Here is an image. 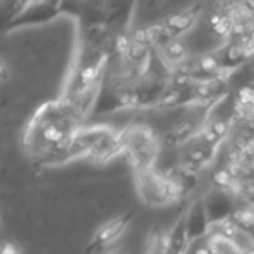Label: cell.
I'll use <instances>...</instances> for the list:
<instances>
[{
    "label": "cell",
    "instance_id": "obj_1",
    "mask_svg": "<svg viewBox=\"0 0 254 254\" xmlns=\"http://www.w3.org/2000/svg\"><path fill=\"white\" fill-rule=\"evenodd\" d=\"M83 118L64 100L43 103L22 131V147L37 165L55 167L71 161V144L83 127Z\"/></svg>",
    "mask_w": 254,
    "mask_h": 254
},
{
    "label": "cell",
    "instance_id": "obj_2",
    "mask_svg": "<svg viewBox=\"0 0 254 254\" xmlns=\"http://www.w3.org/2000/svg\"><path fill=\"white\" fill-rule=\"evenodd\" d=\"M122 155L119 131L107 125L82 127L71 144V161L86 158L95 164H106Z\"/></svg>",
    "mask_w": 254,
    "mask_h": 254
},
{
    "label": "cell",
    "instance_id": "obj_3",
    "mask_svg": "<svg viewBox=\"0 0 254 254\" xmlns=\"http://www.w3.org/2000/svg\"><path fill=\"white\" fill-rule=\"evenodd\" d=\"M122 155H125L132 170H150L155 168L159 152L161 138L146 124L132 122L119 131Z\"/></svg>",
    "mask_w": 254,
    "mask_h": 254
},
{
    "label": "cell",
    "instance_id": "obj_4",
    "mask_svg": "<svg viewBox=\"0 0 254 254\" xmlns=\"http://www.w3.org/2000/svg\"><path fill=\"white\" fill-rule=\"evenodd\" d=\"M134 183L138 193V198L147 207H165L170 205L188 193V190L168 177L165 173L158 171L156 168L150 170H132Z\"/></svg>",
    "mask_w": 254,
    "mask_h": 254
},
{
    "label": "cell",
    "instance_id": "obj_5",
    "mask_svg": "<svg viewBox=\"0 0 254 254\" xmlns=\"http://www.w3.org/2000/svg\"><path fill=\"white\" fill-rule=\"evenodd\" d=\"M63 13V1H24L18 15L1 28L3 31H13L24 27L42 25Z\"/></svg>",
    "mask_w": 254,
    "mask_h": 254
},
{
    "label": "cell",
    "instance_id": "obj_6",
    "mask_svg": "<svg viewBox=\"0 0 254 254\" xmlns=\"http://www.w3.org/2000/svg\"><path fill=\"white\" fill-rule=\"evenodd\" d=\"M132 219H134V211H125V213L107 220L106 223H103L92 235V238L86 247V254L98 253V252H103L104 249L113 247V244L128 229Z\"/></svg>",
    "mask_w": 254,
    "mask_h": 254
},
{
    "label": "cell",
    "instance_id": "obj_7",
    "mask_svg": "<svg viewBox=\"0 0 254 254\" xmlns=\"http://www.w3.org/2000/svg\"><path fill=\"white\" fill-rule=\"evenodd\" d=\"M202 10L204 6L201 3L188 4L185 7H180L179 10L168 13L159 25L162 27L167 37L180 39L183 34H186L189 30L195 27V24L199 21L202 15Z\"/></svg>",
    "mask_w": 254,
    "mask_h": 254
},
{
    "label": "cell",
    "instance_id": "obj_8",
    "mask_svg": "<svg viewBox=\"0 0 254 254\" xmlns=\"http://www.w3.org/2000/svg\"><path fill=\"white\" fill-rule=\"evenodd\" d=\"M219 146L208 141L201 132L188 141L185 146H182V165L199 171L201 168L210 165L217 153Z\"/></svg>",
    "mask_w": 254,
    "mask_h": 254
},
{
    "label": "cell",
    "instance_id": "obj_9",
    "mask_svg": "<svg viewBox=\"0 0 254 254\" xmlns=\"http://www.w3.org/2000/svg\"><path fill=\"white\" fill-rule=\"evenodd\" d=\"M183 216H185V225H186V232L190 246L201 241L202 238L210 237L211 220L207 211L205 198L195 199Z\"/></svg>",
    "mask_w": 254,
    "mask_h": 254
},
{
    "label": "cell",
    "instance_id": "obj_10",
    "mask_svg": "<svg viewBox=\"0 0 254 254\" xmlns=\"http://www.w3.org/2000/svg\"><path fill=\"white\" fill-rule=\"evenodd\" d=\"M168 243L173 254H188L190 250V243L188 238L186 232V225H185V216H182L174 226L168 231Z\"/></svg>",
    "mask_w": 254,
    "mask_h": 254
},
{
    "label": "cell",
    "instance_id": "obj_11",
    "mask_svg": "<svg viewBox=\"0 0 254 254\" xmlns=\"http://www.w3.org/2000/svg\"><path fill=\"white\" fill-rule=\"evenodd\" d=\"M205 204H207V211H208L211 225H214V223L219 225V223L226 220L231 202H229V199H228V196L225 193L217 192L211 198H205Z\"/></svg>",
    "mask_w": 254,
    "mask_h": 254
},
{
    "label": "cell",
    "instance_id": "obj_12",
    "mask_svg": "<svg viewBox=\"0 0 254 254\" xmlns=\"http://www.w3.org/2000/svg\"><path fill=\"white\" fill-rule=\"evenodd\" d=\"M146 254H173L168 243V231L153 228L146 240Z\"/></svg>",
    "mask_w": 254,
    "mask_h": 254
},
{
    "label": "cell",
    "instance_id": "obj_13",
    "mask_svg": "<svg viewBox=\"0 0 254 254\" xmlns=\"http://www.w3.org/2000/svg\"><path fill=\"white\" fill-rule=\"evenodd\" d=\"M207 247L211 254H244L229 237L219 232L208 237Z\"/></svg>",
    "mask_w": 254,
    "mask_h": 254
},
{
    "label": "cell",
    "instance_id": "obj_14",
    "mask_svg": "<svg viewBox=\"0 0 254 254\" xmlns=\"http://www.w3.org/2000/svg\"><path fill=\"white\" fill-rule=\"evenodd\" d=\"M0 254H22V253H21V247H19L15 241H12V240H6V241H3V244H1Z\"/></svg>",
    "mask_w": 254,
    "mask_h": 254
},
{
    "label": "cell",
    "instance_id": "obj_15",
    "mask_svg": "<svg viewBox=\"0 0 254 254\" xmlns=\"http://www.w3.org/2000/svg\"><path fill=\"white\" fill-rule=\"evenodd\" d=\"M9 77H10V74H9V65H7V63H6V60L1 58V60H0V79H1V82H3V85L7 83Z\"/></svg>",
    "mask_w": 254,
    "mask_h": 254
},
{
    "label": "cell",
    "instance_id": "obj_16",
    "mask_svg": "<svg viewBox=\"0 0 254 254\" xmlns=\"http://www.w3.org/2000/svg\"><path fill=\"white\" fill-rule=\"evenodd\" d=\"M101 254H128V247L125 244H118V246H113V247L107 249L106 252H103Z\"/></svg>",
    "mask_w": 254,
    "mask_h": 254
},
{
    "label": "cell",
    "instance_id": "obj_17",
    "mask_svg": "<svg viewBox=\"0 0 254 254\" xmlns=\"http://www.w3.org/2000/svg\"><path fill=\"white\" fill-rule=\"evenodd\" d=\"M188 254H189V252H188Z\"/></svg>",
    "mask_w": 254,
    "mask_h": 254
}]
</instances>
